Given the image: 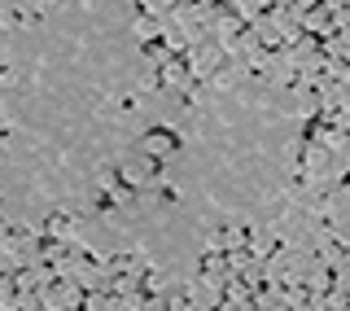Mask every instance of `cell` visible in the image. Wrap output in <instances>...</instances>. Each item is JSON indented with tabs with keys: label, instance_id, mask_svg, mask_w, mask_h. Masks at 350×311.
<instances>
[{
	"label": "cell",
	"instance_id": "cell-1",
	"mask_svg": "<svg viewBox=\"0 0 350 311\" xmlns=\"http://www.w3.org/2000/svg\"><path fill=\"white\" fill-rule=\"evenodd\" d=\"M180 149V132L167 127V123H153L149 132H140V153H153V158L167 162L171 153Z\"/></svg>",
	"mask_w": 350,
	"mask_h": 311
}]
</instances>
